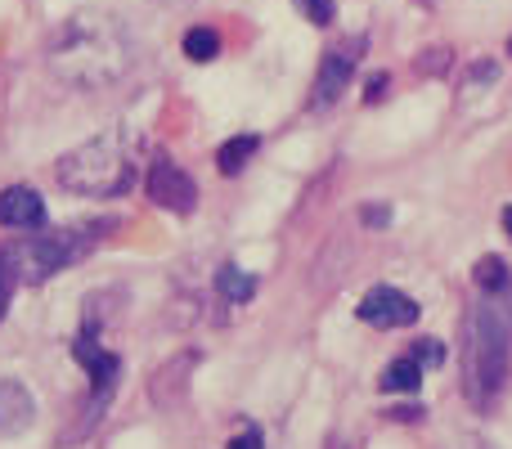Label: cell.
Returning <instances> with one entry per match:
<instances>
[{"mask_svg":"<svg viewBox=\"0 0 512 449\" xmlns=\"http://www.w3.org/2000/svg\"><path fill=\"white\" fill-rule=\"evenodd\" d=\"M508 54H512V36H508Z\"/></svg>","mask_w":512,"mask_h":449,"instance_id":"83f0119b","label":"cell"},{"mask_svg":"<svg viewBox=\"0 0 512 449\" xmlns=\"http://www.w3.org/2000/svg\"><path fill=\"white\" fill-rule=\"evenodd\" d=\"M108 229V221L99 225ZM95 225H68V229H45V234H32V238H18V243L5 247V256L14 261L18 270V283H45L54 274L72 270L77 261H86L90 252L99 247V234Z\"/></svg>","mask_w":512,"mask_h":449,"instance_id":"277c9868","label":"cell"},{"mask_svg":"<svg viewBox=\"0 0 512 449\" xmlns=\"http://www.w3.org/2000/svg\"><path fill=\"white\" fill-rule=\"evenodd\" d=\"M324 449H351V445H346V441H328Z\"/></svg>","mask_w":512,"mask_h":449,"instance_id":"484cf974","label":"cell"},{"mask_svg":"<svg viewBox=\"0 0 512 449\" xmlns=\"http://www.w3.org/2000/svg\"><path fill=\"white\" fill-rule=\"evenodd\" d=\"M387 414L396 418V423H414V418H423V405H418V409L414 405H400V409H387Z\"/></svg>","mask_w":512,"mask_h":449,"instance_id":"603a6c76","label":"cell"},{"mask_svg":"<svg viewBox=\"0 0 512 449\" xmlns=\"http://www.w3.org/2000/svg\"><path fill=\"white\" fill-rule=\"evenodd\" d=\"M194 364H198V351H185V355H176V360H167L158 373H153V382H149V400L158 409H176L180 400H185V391H189V373H194Z\"/></svg>","mask_w":512,"mask_h":449,"instance_id":"9c48e42d","label":"cell"},{"mask_svg":"<svg viewBox=\"0 0 512 449\" xmlns=\"http://www.w3.org/2000/svg\"><path fill=\"white\" fill-rule=\"evenodd\" d=\"M158 5H189V0H158Z\"/></svg>","mask_w":512,"mask_h":449,"instance_id":"4316f807","label":"cell"},{"mask_svg":"<svg viewBox=\"0 0 512 449\" xmlns=\"http://www.w3.org/2000/svg\"><path fill=\"white\" fill-rule=\"evenodd\" d=\"M364 50H369V36H346V41L328 45L324 59H319V72H315V90H310V108H333L337 99L346 95V86H351L355 68H360Z\"/></svg>","mask_w":512,"mask_h":449,"instance_id":"5b68a950","label":"cell"},{"mask_svg":"<svg viewBox=\"0 0 512 449\" xmlns=\"http://www.w3.org/2000/svg\"><path fill=\"white\" fill-rule=\"evenodd\" d=\"M216 292H221L230 306H248V301L256 297V279L248 270H239L234 261H225L221 270H216Z\"/></svg>","mask_w":512,"mask_h":449,"instance_id":"9a60e30c","label":"cell"},{"mask_svg":"<svg viewBox=\"0 0 512 449\" xmlns=\"http://www.w3.org/2000/svg\"><path fill=\"white\" fill-rule=\"evenodd\" d=\"M14 288H18V270H14V261L5 256V247H0V319H5L9 301H14Z\"/></svg>","mask_w":512,"mask_h":449,"instance_id":"e0dca14e","label":"cell"},{"mask_svg":"<svg viewBox=\"0 0 512 449\" xmlns=\"http://www.w3.org/2000/svg\"><path fill=\"white\" fill-rule=\"evenodd\" d=\"M256 149H261V135H252V131L225 140L221 149H216V167H221V176H239V171L256 158Z\"/></svg>","mask_w":512,"mask_h":449,"instance_id":"4fadbf2b","label":"cell"},{"mask_svg":"<svg viewBox=\"0 0 512 449\" xmlns=\"http://www.w3.org/2000/svg\"><path fill=\"white\" fill-rule=\"evenodd\" d=\"M185 54L194 63H212L221 54V32L216 27H189L185 32Z\"/></svg>","mask_w":512,"mask_h":449,"instance_id":"2e32d148","label":"cell"},{"mask_svg":"<svg viewBox=\"0 0 512 449\" xmlns=\"http://www.w3.org/2000/svg\"><path fill=\"white\" fill-rule=\"evenodd\" d=\"M409 355H414V360L423 364V369H436V364H445V346H441V337H423V342H418Z\"/></svg>","mask_w":512,"mask_h":449,"instance_id":"d6986e66","label":"cell"},{"mask_svg":"<svg viewBox=\"0 0 512 449\" xmlns=\"http://www.w3.org/2000/svg\"><path fill=\"white\" fill-rule=\"evenodd\" d=\"M72 355H77V364L90 373V391H95V396H113L117 378H122V360H117L113 351H104L95 337H77Z\"/></svg>","mask_w":512,"mask_h":449,"instance_id":"ba28073f","label":"cell"},{"mask_svg":"<svg viewBox=\"0 0 512 449\" xmlns=\"http://www.w3.org/2000/svg\"><path fill=\"white\" fill-rule=\"evenodd\" d=\"M0 225L5 229H41L45 225V198L27 185L0 189Z\"/></svg>","mask_w":512,"mask_h":449,"instance_id":"30bf717a","label":"cell"},{"mask_svg":"<svg viewBox=\"0 0 512 449\" xmlns=\"http://www.w3.org/2000/svg\"><path fill=\"white\" fill-rule=\"evenodd\" d=\"M225 449H265V436H261V427H256V423H248V427H243L239 436H230V445H225Z\"/></svg>","mask_w":512,"mask_h":449,"instance_id":"ffe728a7","label":"cell"},{"mask_svg":"<svg viewBox=\"0 0 512 449\" xmlns=\"http://www.w3.org/2000/svg\"><path fill=\"white\" fill-rule=\"evenodd\" d=\"M472 283L481 288V297H504L512 292V270L504 256H481L477 270H472Z\"/></svg>","mask_w":512,"mask_h":449,"instance_id":"5bb4252c","label":"cell"},{"mask_svg":"<svg viewBox=\"0 0 512 449\" xmlns=\"http://www.w3.org/2000/svg\"><path fill=\"white\" fill-rule=\"evenodd\" d=\"M149 198L162 207V212H176V216H189L198 207V185L189 180V171L180 167L176 158H153L149 162Z\"/></svg>","mask_w":512,"mask_h":449,"instance_id":"8992f818","label":"cell"},{"mask_svg":"<svg viewBox=\"0 0 512 449\" xmlns=\"http://www.w3.org/2000/svg\"><path fill=\"white\" fill-rule=\"evenodd\" d=\"M414 5H418V9H436V5H441V0H414Z\"/></svg>","mask_w":512,"mask_h":449,"instance_id":"d4e9b609","label":"cell"},{"mask_svg":"<svg viewBox=\"0 0 512 449\" xmlns=\"http://www.w3.org/2000/svg\"><path fill=\"white\" fill-rule=\"evenodd\" d=\"M360 221H364V225H387V221H391V207H364Z\"/></svg>","mask_w":512,"mask_h":449,"instance_id":"7402d4cb","label":"cell"},{"mask_svg":"<svg viewBox=\"0 0 512 449\" xmlns=\"http://www.w3.org/2000/svg\"><path fill=\"white\" fill-rule=\"evenodd\" d=\"M297 9L310 18L315 27H328L337 18V0H297Z\"/></svg>","mask_w":512,"mask_h":449,"instance_id":"ac0fdd59","label":"cell"},{"mask_svg":"<svg viewBox=\"0 0 512 449\" xmlns=\"http://www.w3.org/2000/svg\"><path fill=\"white\" fill-rule=\"evenodd\" d=\"M36 423V400L23 382L5 378L0 382V436H18Z\"/></svg>","mask_w":512,"mask_h":449,"instance_id":"8fae6325","label":"cell"},{"mask_svg":"<svg viewBox=\"0 0 512 449\" xmlns=\"http://www.w3.org/2000/svg\"><path fill=\"white\" fill-rule=\"evenodd\" d=\"M355 315L364 319L369 328H409V324H418V315H423V306H418L409 292H400V288H369L360 297V306H355Z\"/></svg>","mask_w":512,"mask_h":449,"instance_id":"52a82bcc","label":"cell"},{"mask_svg":"<svg viewBox=\"0 0 512 449\" xmlns=\"http://www.w3.org/2000/svg\"><path fill=\"white\" fill-rule=\"evenodd\" d=\"M144 167V135L131 122H113L95 140L68 149L54 162L59 189L77 198H122L135 189Z\"/></svg>","mask_w":512,"mask_h":449,"instance_id":"3957f363","label":"cell"},{"mask_svg":"<svg viewBox=\"0 0 512 449\" xmlns=\"http://www.w3.org/2000/svg\"><path fill=\"white\" fill-rule=\"evenodd\" d=\"M45 63L72 90H113L140 63V41L108 9H77L50 32Z\"/></svg>","mask_w":512,"mask_h":449,"instance_id":"6da1fadb","label":"cell"},{"mask_svg":"<svg viewBox=\"0 0 512 449\" xmlns=\"http://www.w3.org/2000/svg\"><path fill=\"white\" fill-rule=\"evenodd\" d=\"M512 373V292L481 297L463 315L459 337V387L477 414H490Z\"/></svg>","mask_w":512,"mask_h":449,"instance_id":"7a4b0ae2","label":"cell"},{"mask_svg":"<svg viewBox=\"0 0 512 449\" xmlns=\"http://www.w3.org/2000/svg\"><path fill=\"white\" fill-rule=\"evenodd\" d=\"M423 364L414 360V355H400V360H391L387 369H382V378H378V387L387 391V396H414L418 387H423Z\"/></svg>","mask_w":512,"mask_h":449,"instance_id":"7c38bea8","label":"cell"},{"mask_svg":"<svg viewBox=\"0 0 512 449\" xmlns=\"http://www.w3.org/2000/svg\"><path fill=\"white\" fill-rule=\"evenodd\" d=\"M387 90H391V77H387V72L369 77V86H364V104H378V99H387Z\"/></svg>","mask_w":512,"mask_h":449,"instance_id":"44dd1931","label":"cell"},{"mask_svg":"<svg viewBox=\"0 0 512 449\" xmlns=\"http://www.w3.org/2000/svg\"><path fill=\"white\" fill-rule=\"evenodd\" d=\"M504 234L512 238V207H504Z\"/></svg>","mask_w":512,"mask_h":449,"instance_id":"cb8c5ba5","label":"cell"}]
</instances>
